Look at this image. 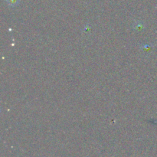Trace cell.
I'll list each match as a JSON object with an SVG mask.
<instances>
[{
  "mask_svg": "<svg viewBox=\"0 0 157 157\" xmlns=\"http://www.w3.org/2000/svg\"><path fill=\"white\" fill-rule=\"evenodd\" d=\"M21 0H6V2L9 7L15 8L20 4Z\"/></svg>",
  "mask_w": 157,
  "mask_h": 157,
  "instance_id": "1",
  "label": "cell"
}]
</instances>
